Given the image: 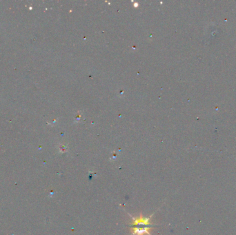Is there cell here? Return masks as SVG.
<instances>
[{
	"instance_id": "6da1fadb",
	"label": "cell",
	"mask_w": 236,
	"mask_h": 235,
	"mask_svg": "<svg viewBox=\"0 0 236 235\" xmlns=\"http://www.w3.org/2000/svg\"><path fill=\"white\" fill-rule=\"evenodd\" d=\"M129 216H131L133 219V222L131 225V235H151L150 232L153 230V226L150 221L153 215L149 217H144L142 215H140L138 217H133L131 215Z\"/></svg>"
}]
</instances>
